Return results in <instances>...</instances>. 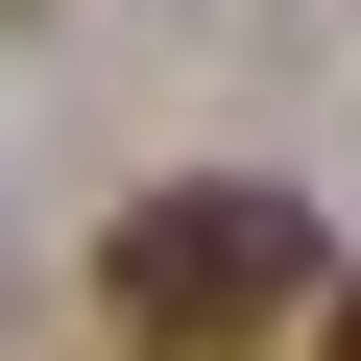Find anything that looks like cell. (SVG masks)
<instances>
[{
	"label": "cell",
	"mask_w": 361,
	"mask_h": 361,
	"mask_svg": "<svg viewBox=\"0 0 361 361\" xmlns=\"http://www.w3.org/2000/svg\"><path fill=\"white\" fill-rule=\"evenodd\" d=\"M313 289H337V265H313V193H289V169H193V193H145V217L97 241V313H121L145 361H265Z\"/></svg>",
	"instance_id": "6da1fadb"
},
{
	"label": "cell",
	"mask_w": 361,
	"mask_h": 361,
	"mask_svg": "<svg viewBox=\"0 0 361 361\" xmlns=\"http://www.w3.org/2000/svg\"><path fill=\"white\" fill-rule=\"evenodd\" d=\"M313 361H361V265H337V289H313Z\"/></svg>",
	"instance_id": "7a4b0ae2"
}]
</instances>
